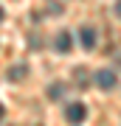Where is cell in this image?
<instances>
[{"label":"cell","instance_id":"cell-3","mask_svg":"<svg viewBox=\"0 0 121 126\" xmlns=\"http://www.w3.org/2000/svg\"><path fill=\"white\" fill-rule=\"evenodd\" d=\"M85 115H87L85 104H68V109H65V118H68L71 123H82V121H85Z\"/></svg>","mask_w":121,"mask_h":126},{"label":"cell","instance_id":"cell-8","mask_svg":"<svg viewBox=\"0 0 121 126\" xmlns=\"http://www.w3.org/2000/svg\"><path fill=\"white\" fill-rule=\"evenodd\" d=\"M116 14L121 17V0H116Z\"/></svg>","mask_w":121,"mask_h":126},{"label":"cell","instance_id":"cell-7","mask_svg":"<svg viewBox=\"0 0 121 126\" xmlns=\"http://www.w3.org/2000/svg\"><path fill=\"white\" fill-rule=\"evenodd\" d=\"M76 81H79L82 87H85V84H87V73H82V70H76Z\"/></svg>","mask_w":121,"mask_h":126},{"label":"cell","instance_id":"cell-2","mask_svg":"<svg viewBox=\"0 0 121 126\" xmlns=\"http://www.w3.org/2000/svg\"><path fill=\"white\" fill-rule=\"evenodd\" d=\"M79 42H82L85 50H93V48H96V28L82 25V28H79Z\"/></svg>","mask_w":121,"mask_h":126},{"label":"cell","instance_id":"cell-10","mask_svg":"<svg viewBox=\"0 0 121 126\" xmlns=\"http://www.w3.org/2000/svg\"><path fill=\"white\" fill-rule=\"evenodd\" d=\"M0 121H3V104H0Z\"/></svg>","mask_w":121,"mask_h":126},{"label":"cell","instance_id":"cell-4","mask_svg":"<svg viewBox=\"0 0 121 126\" xmlns=\"http://www.w3.org/2000/svg\"><path fill=\"white\" fill-rule=\"evenodd\" d=\"M56 50H59V53H68V50H71V34H68V31H62L56 36Z\"/></svg>","mask_w":121,"mask_h":126},{"label":"cell","instance_id":"cell-9","mask_svg":"<svg viewBox=\"0 0 121 126\" xmlns=\"http://www.w3.org/2000/svg\"><path fill=\"white\" fill-rule=\"evenodd\" d=\"M3 17H6V11H3V6H0V20H3Z\"/></svg>","mask_w":121,"mask_h":126},{"label":"cell","instance_id":"cell-1","mask_svg":"<svg viewBox=\"0 0 121 126\" xmlns=\"http://www.w3.org/2000/svg\"><path fill=\"white\" fill-rule=\"evenodd\" d=\"M96 84L101 87V90H116V84H118V76H116V70H110V67H104L96 73Z\"/></svg>","mask_w":121,"mask_h":126},{"label":"cell","instance_id":"cell-6","mask_svg":"<svg viewBox=\"0 0 121 126\" xmlns=\"http://www.w3.org/2000/svg\"><path fill=\"white\" fill-rule=\"evenodd\" d=\"M62 93H65V87H62V84H51V87H48V98H51V101L62 98Z\"/></svg>","mask_w":121,"mask_h":126},{"label":"cell","instance_id":"cell-5","mask_svg":"<svg viewBox=\"0 0 121 126\" xmlns=\"http://www.w3.org/2000/svg\"><path fill=\"white\" fill-rule=\"evenodd\" d=\"M9 79H11V81L25 79V64H14V67H11V73H9Z\"/></svg>","mask_w":121,"mask_h":126}]
</instances>
